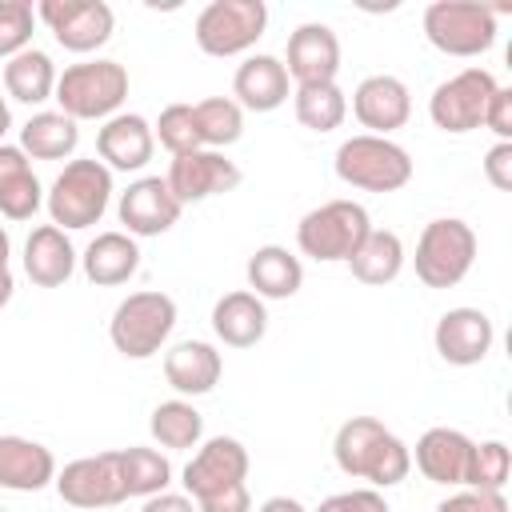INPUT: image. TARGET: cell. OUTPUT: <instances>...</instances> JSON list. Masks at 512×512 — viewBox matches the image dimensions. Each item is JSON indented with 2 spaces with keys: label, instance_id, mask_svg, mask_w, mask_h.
<instances>
[{
  "label": "cell",
  "instance_id": "277c9868",
  "mask_svg": "<svg viewBox=\"0 0 512 512\" xmlns=\"http://www.w3.org/2000/svg\"><path fill=\"white\" fill-rule=\"evenodd\" d=\"M176 328V300L160 288L128 292L108 320V340L124 360H152Z\"/></svg>",
  "mask_w": 512,
  "mask_h": 512
},
{
  "label": "cell",
  "instance_id": "e575fe53",
  "mask_svg": "<svg viewBox=\"0 0 512 512\" xmlns=\"http://www.w3.org/2000/svg\"><path fill=\"white\" fill-rule=\"evenodd\" d=\"M192 116H196V132H200V148H228L244 136V108L232 100V96H208V100H196L192 104Z\"/></svg>",
  "mask_w": 512,
  "mask_h": 512
},
{
  "label": "cell",
  "instance_id": "cb8c5ba5",
  "mask_svg": "<svg viewBox=\"0 0 512 512\" xmlns=\"http://www.w3.org/2000/svg\"><path fill=\"white\" fill-rule=\"evenodd\" d=\"M56 456L40 440L0 436V488L8 492H40L56 480Z\"/></svg>",
  "mask_w": 512,
  "mask_h": 512
},
{
  "label": "cell",
  "instance_id": "836d02e7",
  "mask_svg": "<svg viewBox=\"0 0 512 512\" xmlns=\"http://www.w3.org/2000/svg\"><path fill=\"white\" fill-rule=\"evenodd\" d=\"M292 112L308 132H332L348 116V96L340 84H304L292 88Z\"/></svg>",
  "mask_w": 512,
  "mask_h": 512
},
{
  "label": "cell",
  "instance_id": "c3c4849f",
  "mask_svg": "<svg viewBox=\"0 0 512 512\" xmlns=\"http://www.w3.org/2000/svg\"><path fill=\"white\" fill-rule=\"evenodd\" d=\"M8 256H12V236H8V228L0 224V268H8Z\"/></svg>",
  "mask_w": 512,
  "mask_h": 512
},
{
  "label": "cell",
  "instance_id": "f35d334b",
  "mask_svg": "<svg viewBox=\"0 0 512 512\" xmlns=\"http://www.w3.org/2000/svg\"><path fill=\"white\" fill-rule=\"evenodd\" d=\"M316 512H392V508L380 496V488H348V492H332L328 500H320Z\"/></svg>",
  "mask_w": 512,
  "mask_h": 512
},
{
  "label": "cell",
  "instance_id": "52a82bcc",
  "mask_svg": "<svg viewBox=\"0 0 512 512\" xmlns=\"http://www.w3.org/2000/svg\"><path fill=\"white\" fill-rule=\"evenodd\" d=\"M496 16L500 8H488L480 0H432L424 8V40L456 60L484 56L496 44Z\"/></svg>",
  "mask_w": 512,
  "mask_h": 512
},
{
  "label": "cell",
  "instance_id": "8992f818",
  "mask_svg": "<svg viewBox=\"0 0 512 512\" xmlns=\"http://www.w3.org/2000/svg\"><path fill=\"white\" fill-rule=\"evenodd\" d=\"M336 176L356 192H400L412 180V156L392 136H348L332 156Z\"/></svg>",
  "mask_w": 512,
  "mask_h": 512
},
{
  "label": "cell",
  "instance_id": "ba28073f",
  "mask_svg": "<svg viewBox=\"0 0 512 512\" xmlns=\"http://www.w3.org/2000/svg\"><path fill=\"white\" fill-rule=\"evenodd\" d=\"M476 264V232L468 220L460 216H436L424 224L420 240H416V280L424 288H456Z\"/></svg>",
  "mask_w": 512,
  "mask_h": 512
},
{
  "label": "cell",
  "instance_id": "7402d4cb",
  "mask_svg": "<svg viewBox=\"0 0 512 512\" xmlns=\"http://www.w3.org/2000/svg\"><path fill=\"white\" fill-rule=\"evenodd\" d=\"M224 376V356L208 340H180L164 352V380L176 396H208Z\"/></svg>",
  "mask_w": 512,
  "mask_h": 512
},
{
  "label": "cell",
  "instance_id": "ffe728a7",
  "mask_svg": "<svg viewBox=\"0 0 512 512\" xmlns=\"http://www.w3.org/2000/svg\"><path fill=\"white\" fill-rule=\"evenodd\" d=\"M156 152L152 124L140 112H116L96 132V156L108 172H140Z\"/></svg>",
  "mask_w": 512,
  "mask_h": 512
},
{
  "label": "cell",
  "instance_id": "7bdbcfd3",
  "mask_svg": "<svg viewBox=\"0 0 512 512\" xmlns=\"http://www.w3.org/2000/svg\"><path fill=\"white\" fill-rule=\"evenodd\" d=\"M196 512H252L248 484H232V488H224V492H212V496L196 500Z\"/></svg>",
  "mask_w": 512,
  "mask_h": 512
},
{
  "label": "cell",
  "instance_id": "83f0119b",
  "mask_svg": "<svg viewBox=\"0 0 512 512\" xmlns=\"http://www.w3.org/2000/svg\"><path fill=\"white\" fill-rule=\"evenodd\" d=\"M44 204V188L32 172V160L20 144H0V216L4 220H32Z\"/></svg>",
  "mask_w": 512,
  "mask_h": 512
},
{
  "label": "cell",
  "instance_id": "44dd1931",
  "mask_svg": "<svg viewBox=\"0 0 512 512\" xmlns=\"http://www.w3.org/2000/svg\"><path fill=\"white\" fill-rule=\"evenodd\" d=\"M288 96H292V80L280 56L252 52L232 76V100L244 112H276L280 104H288Z\"/></svg>",
  "mask_w": 512,
  "mask_h": 512
},
{
  "label": "cell",
  "instance_id": "1f68e13d",
  "mask_svg": "<svg viewBox=\"0 0 512 512\" xmlns=\"http://www.w3.org/2000/svg\"><path fill=\"white\" fill-rule=\"evenodd\" d=\"M148 432H152V440H156L160 448L184 452V448H196V444L204 440V416L196 412L192 400L176 396V400H164V404L152 408Z\"/></svg>",
  "mask_w": 512,
  "mask_h": 512
},
{
  "label": "cell",
  "instance_id": "484cf974",
  "mask_svg": "<svg viewBox=\"0 0 512 512\" xmlns=\"http://www.w3.org/2000/svg\"><path fill=\"white\" fill-rule=\"evenodd\" d=\"M80 268H84L88 284H96V288L128 284L140 272V244L128 232H96L80 256Z\"/></svg>",
  "mask_w": 512,
  "mask_h": 512
},
{
  "label": "cell",
  "instance_id": "7c38bea8",
  "mask_svg": "<svg viewBox=\"0 0 512 512\" xmlns=\"http://www.w3.org/2000/svg\"><path fill=\"white\" fill-rule=\"evenodd\" d=\"M52 484H56V496L68 508H84V512L116 508V504L128 500L124 480H120V464H116V448L112 452H96V456H80V460L64 464Z\"/></svg>",
  "mask_w": 512,
  "mask_h": 512
},
{
  "label": "cell",
  "instance_id": "7a4b0ae2",
  "mask_svg": "<svg viewBox=\"0 0 512 512\" xmlns=\"http://www.w3.org/2000/svg\"><path fill=\"white\" fill-rule=\"evenodd\" d=\"M112 192H116L112 172L96 156H80V160H68L64 172L52 180V188L44 192V208L56 228L80 232V228H92L104 220Z\"/></svg>",
  "mask_w": 512,
  "mask_h": 512
},
{
  "label": "cell",
  "instance_id": "e0dca14e",
  "mask_svg": "<svg viewBox=\"0 0 512 512\" xmlns=\"http://www.w3.org/2000/svg\"><path fill=\"white\" fill-rule=\"evenodd\" d=\"M180 212H184V204L172 196V188H168V180L164 176H140V180H132L124 192H120V200H116V216H120V224H124V232L128 236H160V232H168L176 220H180Z\"/></svg>",
  "mask_w": 512,
  "mask_h": 512
},
{
  "label": "cell",
  "instance_id": "b9f144b4",
  "mask_svg": "<svg viewBox=\"0 0 512 512\" xmlns=\"http://www.w3.org/2000/svg\"><path fill=\"white\" fill-rule=\"evenodd\" d=\"M484 128L496 132V140H508L512 144V88H496L492 100H488V112H484Z\"/></svg>",
  "mask_w": 512,
  "mask_h": 512
},
{
  "label": "cell",
  "instance_id": "ac0fdd59",
  "mask_svg": "<svg viewBox=\"0 0 512 512\" xmlns=\"http://www.w3.org/2000/svg\"><path fill=\"white\" fill-rule=\"evenodd\" d=\"M284 68H288V80L296 88H304V84H336V72H340V36L328 24H320V20L300 24L288 36Z\"/></svg>",
  "mask_w": 512,
  "mask_h": 512
},
{
  "label": "cell",
  "instance_id": "2e32d148",
  "mask_svg": "<svg viewBox=\"0 0 512 512\" xmlns=\"http://www.w3.org/2000/svg\"><path fill=\"white\" fill-rule=\"evenodd\" d=\"M432 344H436V356L444 360V364H452V368H472V364H480L488 352H492V344H496V324H492V316L488 312H480V308H448L440 320H436V328H432Z\"/></svg>",
  "mask_w": 512,
  "mask_h": 512
},
{
  "label": "cell",
  "instance_id": "bcb514c9",
  "mask_svg": "<svg viewBox=\"0 0 512 512\" xmlns=\"http://www.w3.org/2000/svg\"><path fill=\"white\" fill-rule=\"evenodd\" d=\"M12 292H16V276H12V268H0V308H8Z\"/></svg>",
  "mask_w": 512,
  "mask_h": 512
},
{
  "label": "cell",
  "instance_id": "d4e9b609",
  "mask_svg": "<svg viewBox=\"0 0 512 512\" xmlns=\"http://www.w3.org/2000/svg\"><path fill=\"white\" fill-rule=\"evenodd\" d=\"M212 332L224 348H252L264 340L268 332V308L260 296H252L248 288L224 292L212 304Z\"/></svg>",
  "mask_w": 512,
  "mask_h": 512
},
{
  "label": "cell",
  "instance_id": "ee69618b",
  "mask_svg": "<svg viewBox=\"0 0 512 512\" xmlns=\"http://www.w3.org/2000/svg\"><path fill=\"white\" fill-rule=\"evenodd\" d=\"M140 512H196V500L184 496V492H156L144 500Z\"/></svg>",
  "mask_w": 512,
  "mask_h": 512
},
{
  "label": "cell",
  "instance_id": "d590c367",
  "mask_svg": "<svg viewBox=\"0 0 512 512\" xmlns=\"http://www.w3.org/2000/svg\"><path fill=\"white\" fill-rule=\"evenodd\" d=\"M152 136L160 140V148H168L172 156H188L200 148V132H196V116H192V104H168L156 124H152Z\"/></svg>",
  "mask_w": 512,
  "mask_h": 512
},
{
  "label": "cell",
  "instance_id": "603a6c76",
  "mask_svg": "<svg viewBox=\"0 0 512 512\" xmlns=\"http://www.w3.org/2000/svg\"><path fill=\"white\" fill-rule=\"evenodd\" d=\"M76 264H80V256H76L64 228L40 224V228L28 232V240H24V276L36 288H64L72 280Z\"/></svg>",
  "mask_w": 512,
  "mask_h": 512
},
{
  "label": "cell",
  "instance_id": "74e56055",
  "mask_svg": "<svg viewBox=\"0 0 512 512\" xmlns=\"http://www.w3.org/2000/svg\"><path fill=\"white\" fill-rule=\"evenodd\" d=\"M36 8L28 0H0V60H12L16 52L32 48Z\"/></svg>",
  "mask_w": 512,
  "mask_h": 512
},
{
  "label": "cell",
  "instance_id": "4316f807",
  "mask_svg": "<svg viewBox=\"0 0 512 512\" xmlns=\"http://www.w3.org/2000/svg\"><path fill=\"white\" fill-rule=\"evenodd\" d=\"M244 276H248V292L252 296H260V300H288L304 284V264L284 244H264V248H256L248 256Z\"/></svg>",
  "mask_w": 512,
  "mask_h": 512
},
{
  "label": "cell",
  "instance_id": "8d00e7d4",
  "mask_svg": "<svg viewBox=\"0 0 512 512\" xmlns=\"http://www.w3.org/2000/svg\"><path fill=\"white\" fill-rule=\"evenodd\" d=\"M512 476V452L504 440H480L476 444V456H472V476H468V488H480V492H504Z\"/></svg>",
  "mask_w": 512,
  "mask_h": 512
},
{
  "label": "cell",
  "instance_id": "ab89813d",
  "mask_svg": "<svg viewBox=\"0 0 512 512\" xmlns=\"http://www.w3.org/2000/svg\"><path fill=\"white\" fill-rule=\"evenodd\" d=\"M436 512H508L504 492H480V488H460L448 500L436 504Z\"/></svg>",
  "mask_w": 512,
  "mask_h": 512
},
{
  "label": "cell",
  "instance_id": "d6a6232c",
  "mask_svg": "<svg viewBox=\"0 0 512 512\" xmlns=\"http://www.w3.org/2000/svg\"><path fill=\"white\" fill-rule=\"evenodd\" d=\"M116 464H120V480H124L128 496L148 500L156 492H168V484H172V464L156 448H140V444L116 448Z\"/></svg>",
  "mask_w": 512,
  "mask_h": 512
},
{
  "label": "cell",
  "instance_id": "5bb4252c",
  "mask_svg": "<svg viewBox=\"0 0 512 512\" xmlns=\"http://www.w3.org/2000/svg\"><path fill=\"white\" fill-rule=\"evenodd\" d=\"M244 480H248V448L236 436H212L196 444L192 460L184 464V496L192 500H204Z\"/></svg>",
  "mask_w": 512,
  "mask_h": 512
},
{
  "label": "cell",
  "instance_id": "5b68a950",
  "mask_svg": "<svg viewBox=\"0 0 512 512\" xmlns=\"http://www.w3.org/2000/svg\"><path fill=\"white\" fill-rule=\"evenodd\" d=\"M372 216L356 200H324L320 208L304 212L296 224V248L300 256H312L320 264H348L356 248L368 240Z\"/></svg>",
  "mask_w": 512,
  "mask_h": 512
},
{
  "label": "cell",
  "instance_id": "30bf717a",
  "mask_svg": "<svg viewBox=\"0 0 512 512\" xmlns=\"http://www.w3.org/2000/svg\"><path fill=\"white\" fill-rule=\"evenodd\" d=\"M496 76L480 64L472 68H460L456 76L440 80L428 96V116L440 132L448 136H464L472 128H484V112H488V100L496 92Z\"/></svg>",
  "mask_w": 512,
  "mask_h": 512
},
{
  "label": "cell",
  "instance_id": "f1b7e54d",
  "mask_svg": "<svg viewBox=\"0 0 512 512\" xmlns=\"http://www.w3.org/2000/svg\"><path fill=\"white\" fill-rule=\"evenodd\" d=\"M76 148H80V124L60 108L32 112L20 128V152L28 160H72Z\"/></svg>",
  "mask_w": 512,
  "mask_h": 512
},
{
  "label": "cell",
  "instance_id": "3957f363",
  "mask_svg": "<svg viewBox=\"0 0 512 512\" xmlns=\"http://www.w3.org/2000/svg\"><path fill=\"white\" fill-rule=\"evenodd\" d=\"M64 116L80 120H112L128 100V68L120 60H80L56 76V96Z\"/></svg>",
  "mask_w": 512,
  "mask_h": 512
},
{
  "label": "cell",
  "instance_id": "7dc6e473",
  "mask_svg": "<svg viewBox=\"0 0 512 512\" xmlns=\"http://www.w3.org/2000/svg\"><path fill=\"white\" fill-rule=\"evenodd\" d=\"M8 128H12V108H8V96L0 92V144H4V136H8Z\"/></svg>",
  "mask_w": 512,
  "mask_h": 512
},
{
  "label": "cell",
  "instance_id": "4dcf8cb0",
  "mask_svg": "<svg viewBox=\"0 0 512 512\" xmlns=\"http://www.w3.org/2000/svg\"><path fill=\"white\" fill-rule=\"evenodd\" d=\"M404 260H408L404 240H400L392 228H372L368 240H364V244L356 248V256L348 260V272H352L360 284H368V288H384V284H392V280L404 272Z\"/></svg>",
  "mask_w": 512,
  "mask_h": 512
},
{
  "label": "cell",
  "instance_id": "6da1fadb",
  "mask_svg": "<svg viewBox=\"0 0 512 512\" xmlns=\"http://www.w3.org/2000/svg\"><path fill=\"white\" fill-rule=\"evenodd\" d=\"M332 460L344 476L368 480V488H396L412 472L408 444L376 416H352L332 436Z\"/></svg>",
  "mask_w": 512,
  "mask_h": 512
},
{
  "label": "cell",
  "instance_id": "f546056e",
  "mask_svg": "<svg viewBox=\"0 0 512 512\" xmlns=\"http://www.w3.org/2000/svg\"><path fill=\"white\" fill-rule=\"evenodd\" d=\"M56 64L44 48H24L12 60H4V96L20 104H44L56 96Z\"/></svg>",
  "mask_w": 512,
  "mask_h": 512
},
{
  "label": "cell",
  "instance_id": "8fae6325",
  "mask_svg": "<svg viewBox=\"0 0 512 512\" xmlns=\"http://www.w3.org/2000/svg\"><path fill=\"white\" fill-rule=\"evenodd\" d=\"M36 20H44V28L64 52L80 56L104 48L116 28V12L104 0H40Z\"/></svg>",
  "mask_w": 512,
  "mask_h": 512
},
{
  "label": "cell",
  "instance_id": "9a60e30c",
  "mask_svg": "<svg viewBox=\"0 0 512 512\" xmlns=\"http://www.w3.org/2000/svg\"><path fill=\"white\" fill-rule=\"evenodd\" d=\"M416 472L432 484H444V488H468V476H472V456H476V440L464 436L460 428H428L416 448H408Z\"/></svg>",
  "mask_w": 512,
  "mask_h": 512
},
{
  "label": "cell",
  "instance_id": "60d3db41",
  "mask_svg": "<svg viewBox=\"0 0 512 512\" xmlns=\"http://www.w3.org/2000/svg\"><path fill=\"white\" fill-rule=\"evenodd\" d=\"M484 180H488L496 192H512V144H508V140H496V144L484 152Z\"/></svg>",
  "mask_w": 512,
  "mask_h": 512
},
{
  "label": "cell",
  "instance_id": "4fadbf2b",
  "mask_svg": "<svg viewBox=\"0 0 512 512\" xmlns=\"http://www.w3.org/2000/svg\"><path fill=\"white\" fill-rule=\"evenodd\" d=\"M172 196L180 204H200V200H212L220 192H232L244 172L236 160H228L224 152H212V148H196L188 156H172L168 172H164Z\"/></svg>",
  "mask_w": 512,
  "mask_h": 512
},
{
  "label": "cell",
  "instance_id": "9c48e42d",
  "mask_svg": "<svg viewBox=\"0 0 512 512\" xmlns=\"http://www.w3.org/2000/svg\"><path fill=\"white\" fill-rule=\"evenodd\" d=\"M268 28V4L264 0H212L200 8L192 36L204 56L228 60L256 48V40Z\"/></svg>",
  "mask_w": 512,
  "mask_h": 512
},
{
  "label": "cell",
  "instance_id": "f6af8a7d",
  "mask_svg": "<svg viewBox=\"0 0 512 512\" xmlns=\"http://www.w3.org/2000/svg\"><path fill=\"white\" fill-rule=\"evenodd\" d=\"M256 512H308V508H304L296 496H268Z\"/></svg>",
  "mask_w": 512,
  "mask_h": 512
},
{
  "label": "cell",
  "instance_id": "d6986e66",
  "mask_svg": "<svg viewBox=\"0 0 512 512\" xmlns=\"http://www.w3.org/2000/svg\"><path fill=\"white\" fill-rule=\"evenodd\" d=\"M352 116L360 120V128H368V136H392L412 116V92L400 76H364L352 92Z\"/></svg>",
  "mask_w": 512,
  "mask_h": 512
},
{
  "label": "cell",
  "instance_id": "681fc988",
  "mask_svg": "<svg viewBox=\"0 0 512 512\" xmlns=\"http://www.w3.org/2000/svg\"><path fill=\"white\" fill-rule=\"evenodd\" d=\"M0 512H8V508H0Z\"/></svg>",
  "mask_w": 512,
  "mask_h": 512
}]
</instances>
